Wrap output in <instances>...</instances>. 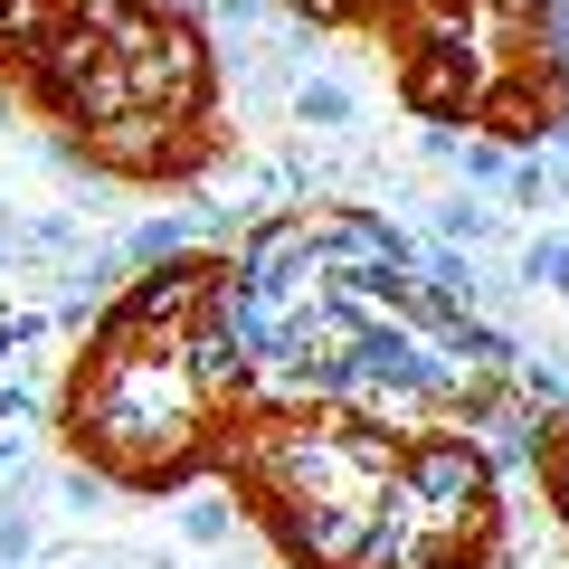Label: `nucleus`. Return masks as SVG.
<instances>
[{
    "label": "nucleus",
    "mask_w": 569,
    "mask_h": 569,
    "mask_svg": "<svg viewBox=\"0 0 569 569\" xmlns=\"http://www.w3.org/2000/svg\"><path fill=\"white\" fill-rule=\"evenodd\" d=\"M389 512L418 531L447 569H466L493 531V456L475 447V427H418L399 447V475H389Z\"/></svg>",
    "instance_id": "2"
},
{
    "label": "nucleus",
    "mask_w": 569,
    "mask_h": 569,
    "mask_svg": "<svg viewBox=\"0 0 569 569\" xmlns=\"http://www.w3.org/2000/svg\"><path fill=\"white\" fill-rule=\"evenodd\" d=\"M456 181H466V190H485V200H493V190H503V171H512V142L503 133H475V142H456Z\"/></svg>",
    "instance_id": "10"
},
{
    "label": "nucleus",
    "mask_w": 569,
    "mask_h": 569,
    "mask_svg": "<svg viewBox=\"0 0 569 569\" xmlns=\"http://www.w3.org/2000/svg\"><path fill=\"white\" fill-rule=\"evenodd\" d=\"M48 531H39V503H0V569H39Z\"/></svg>",
    "instance_id": "11"
},
{
    "label": "nucleus",
    "mask_w": 569,
    "mask_h": 569,
    "mask_svg": "<svg viewBox=\"0 0 569 569\" xmlns=\"http://www.w3.org/2000/svg\"><path fill=\"white\" fill-rule=\"evenodd\" d=\"M10 114H20V96H10V86H0V123H10Z\"/></svg>",
    "instance_id": "14"
},
{
    "label": "nucleus",
    "mask_w": 569,
    "mask_h": 569,
    "mask_svg": "<svg viewBox=\"0 0 569 569\" xmlns=\"http://www.w3.org/2000/svg\"><path fill=\"white\" fill-rule=\"evenodd\" d=\"M190 247H200V200H190V209H162V219H142L133 238H123V266H133V276H142V266H181Z\"/></svg>",
    "instance_id": "6"
},
{
    "label": "nucleus",
    "mask_w": 569,
    "mask_h": 569,
    "mask_svg": "<svg viewBox=\"0 0 569 569\" xmlns=\"http://www.w3.org/2000/svg\"><path fill=\"white\" fill-rule=\"evenodd\" d=\"M493 209H503V219H541V209H550L541 152H512V171H503V190H493Z\"/></svg>",
    "instance_id": "12"
},
{
    "label": "nucleus",
    "mask_w": 569,
    "mask_h": 569,
    "mask_svg": "<svg viewBox=\"0 0 569 569\" xmlns=\"http://www.w3.org/2000/svg\"><path fill=\"white\" fill-rule=\"evenodd\" d=\"M171 10H181V0H171Z\"/></svg>",
    "instance_id": "15"
},
{
    "label": "nucleus",
    "mask_w": 569,
    "mask_h": 569,
    "mask_svg": "<svg viewBox=\"0 0 569 569\" xmlns=\"http://www.w3.org/2000/svg\"><path fill=\"white\" fill-rule=\"evenodd\" d=\"M284 114L305 123V133H323V142H342V133H361V86L351 77H332V67H305V77L284 86Z\"/></svg>",
    "instance_id": "3"
},
{
    "label": "nucleus",
    "mask_w": 569,
    "mask_h": 569,
    "mask_svg": "<svg viewBox=\"0 0 569 569\" xmlns=\"http://www.w3.org/2000/svg\"><path fill=\"white\" fill-rule=\"evenodd\" d=\"M512 295H541V305H569V228H531L512 247Z\"/></svg>",
    "instance_id": "4"
},
{
    "label": "nucleus",
    "mask_w": 569,
    "mask_h": 569,
    "mask_svg": "<svg viewBox=\"0 0 569 569\" xmlns=\"http://www.w3.org/2000/svg\"><path fill=\"white\" fill-rule=\"evenodd\" d=\"M96 247V228L77 219V209H20V257L10 266H67Z\"/></svg>",
    "instance_id": "5"
},
{
    "label": "nucleus",
    "mask_w": 569,
    "mask_h": 569,
    "mask_svg": "<svg viewBox=\"0 0 569 569\" xmlns=\"http://www.w3.org/2000/svg\"><path fill=\"white\" fill-rule=\"evenodd\" d=\"M171 531H181L190 550H228V541H238V503H228V493H181Z\"/></svg>",
    "instance_id": "8"
},
{
    "label": "nucleus",
    "mask_w": 569,
    "mask_h": 569,
    "mask_svg": "<svg viewBox=\"0 0 569 569\" xmlns=\"http://www.w3.org/2000/svg\"><path fill=\"white\" fill-rule=\"evenodd\" d=\"M541 190H550V209H569V142L541 152Z\"/></svg>",
    "instance_id": "13"
},
{
    "label": "nucleus",
    "mask_w": 569,
    "mask_h": 569,
    "mask_svg": "<svg viewBox=\"0 0 569 569\" xmlns=\"http://www.w3.org/2000/svg\"><path fill=\"white\" fill-rule=\"evenodd\" d=\"M437 247H466V257L503 247V209H493L485 190H456V200H437Z\"/></svg>",
    "instance_id": "7"
},
{
    "label": "nucleus",
    "mask_w": 569,
    "mask_h": 569,
    "mask_svg": "<svg viewBox=\"0 0 569 569\" xmlns=\"http://www.w3.org/2000/svg\"><path fill=\"white\" fill-rule=\"evenodd\" d=\"M389 475H399V437L380 418H295L257 447V485L276 503V531L313 569H351Z\"/></svg>",
    "instance_id": "1"
},
{
    "label": "nucleus",
    "mask_w": 569,
    "mask_h": 569,
    "mask_svg": "<svg viewBox=\"0 0 569 569\" xmlns=\"http://www.w3.org/2000/svg\"><path fill=\"white\" fill-rule=\"evenodd\" d=\"M48 493H58V503L77 512V522H96V512H114V475H104L96 456H77V466H58V475H48Z\"/></svg>",
    "instance_id": "9"
}]
</instances>
